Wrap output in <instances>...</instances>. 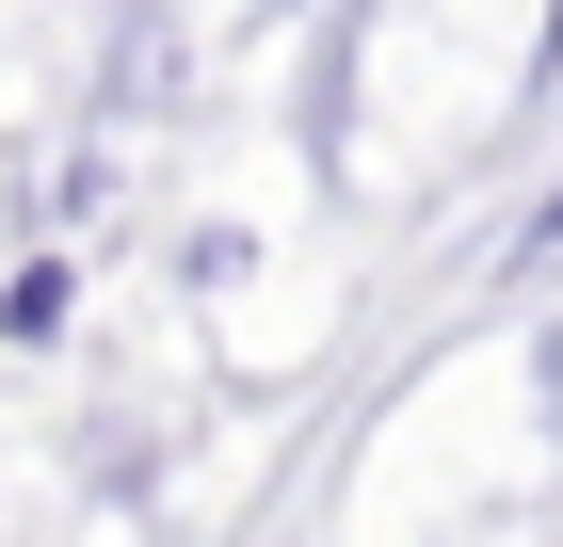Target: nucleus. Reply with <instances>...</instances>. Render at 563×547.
Listing matches in <instances>:
<instances>
[{"label":"nucleus","mask_w":563,"mask_h":547,"mask_svg":"<svg viewBox=\"0 0 563 547\" xmlns=\"http://www.w3.org/2000/svg\"><path fill=\"white\" fill-rule=\"evenodd\" d=\"M516 274H563V194H548V210L516 226Z\"/></svg>","instance_id":"1"},{"label":"nucleus","mask_w":563,"mask_h":547,"mask_svg":"<svg viewBox=\"0 0 563 547\" xmlns=\"http://www.w3.org/2000/svg\"><path fill=\"white\" fill-rule=\"evenodd\" d=\"M531 65H563V0H548V48H531Z\"/></svg>","instance_id":"2"}]
</instances>
